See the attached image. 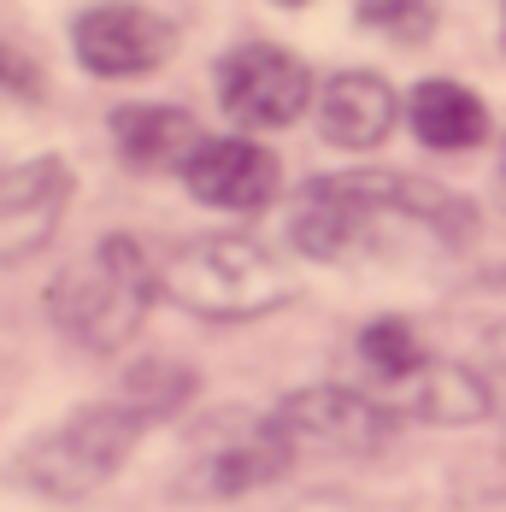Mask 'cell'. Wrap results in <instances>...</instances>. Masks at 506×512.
Segmentation results:
<instances>
[{
  "label": "cell",
  "instance_id": "6da1fadb",
  "mask_svg": "<svg viewBox=\"0 0 506 512\" xmlns=\"http://www.w3.org/2000/svg\"><path fill=\"white\" fill-rule=\"evenodd\" d=\"M383 224H418L436 242L471 236V206L395 171H354V177H318L306 183L289 212V242L306 259H348L383 236Z\"/></svg>",
  "mask_w": 506,
  "mask_h": 512
},
{
  "label": "cell",
  "instance_id": "7a4b0ae2",
  "mask_svg": "<svg viewBox=\"0 0 506 512\" xmlns=\"http://www.w3.org/2000/svg\"><path fill=\"white\" fill-rule=\"evenodd\" d=\"M153 295H159V271L148 265L142 242L101 236L89 254L71 259L48 283V318L59 324V336H71L77 348L118 354L148 324Z\"/></svg>",
  "mask_w": 506,
  "mask_h": 512
},
{
  "label": "cell",
  "instance_id": "3957f363",
  "mask_svg": "<svg viewBox=\"0 0 506 512\" xmlns=\"http://www.w3.org/2000/svg\"><path fill=\"white\" fill-rule=\"evenodd\" d=\"M159 295H171L183 312L212 324H248L283 307L295 295V277L253 236H201L165 259Z\"/></svg>",
  "mask_w": 506,
  "mask_h": 512
},
{
  "label": "cell",
  "instance_id": "277c9868",
  "mask_svg": "<svg viewBox=\"0 0 506 512\" xmlns=\"http://www.w3.org/2000/svg\"><path fill=\"white\" fill-rule=\"evenodd\" d=\"M148 418L130 407L124 395L101 401V407H77L71 418H59L53 430H42L36 442H24L18 454V483L48 495V501H89L95 489H106L124 460L136 454Z\"/></svg>",
  "mask_w": 506,
  "mask_h": 512
},
{
  "label": "cell",
  "instance_id": "5b68a950",
  "mask_svg": "<svg viewBox=\"0 0 506 512\" xmlns=\"http://www.w3.org/2000/svg\"><path fill=\"white\" fill-rule=\"evenodd\" d=\"M289 465H295V448H289V436L277 430L271 412L265 418L224 412L206 430H195V454L183 465L177 489L195 495V501H236V495H253V489L277 483Z\"/></svg>",
  "mask_w": 506,
  "mask_h": 512
},
{
  "label": "cell",
  "instance_id": "8992f818",
  "mask_svg": "<svg viewBox=\"0 0 506 512\" xmlns=\"http://www.w3.org/2000/svg\"><path fill=\"white\" fill-rule=\"evenodd\" d=\"M271 418H277V430L289 436L295 454H336V460L377 454L395 436V424H401L377 395H359V389H342V383L295 389Z\"/></svg>",
  "mask_w": 506,
  "mask_h": 512
},
{
  "label": "cell",
  "instance_id": "52a82bcc",
  "mask_svg": "<svg viewBox=\"0 0 506 512\" xmlns=\"http://www.w3.org/2000/svg\"><path fill=\"white\" fill-rule=\"evenodd\" d=\"M218 101L248 130H283L312 101V71L271 42H242L218 59Z\"/></svg>",
  "mask_w": 506,
  "mask_h": 512
},
{
  "label": "cell",
  "instance_id": "ba28073f",
  "mask_svg": "<svg viewBox=\"0 0 506 512\" xmlns=\"http://www.w3.org/2000/svg\"><path fill=\"white\" fill-rule=\"evenodd\" d=\"M71 42H77V65L89 77H148V71H159L171 59L177 24L159 18L153 6L106 0V6H89L77 18Z\"/></svg>",
  "mask_w": 506,
  "mask_h": 512
},
{
  "label": "cell",
  "instance_id": "9c48e42d",
  "mask_svg": "<svg viewBox=\"0 0 506 512\" xmlns=\"http://www.w3.org/2000/svg\"><path fill=\"white\" fill-rule=\"evenodd\" d=\"M183 183L212 212H265L283 189V165L248 136H201V148L183 159Z\"/></svg>",
  "mask_w": 506,
  "mask_h": 512
},
{
  "label": "cell",
  "instance_id": "30bf717a",
  "mask_svg": "<svg viewBox=\"0 0 506 512\" xmlns=\"http://www.w3.org/2000/svg\"><path fill=\"white\" fill-rule=\"evenodd\" d=\"M377 401L395 418H424V424H477L495 407V395L477 371L436 365V359H424L418 371H406L395 383H377Z\"/></svg>",
  "mask_w": 506,
  "mask_h": 512
},
{
  "label": "cell",
  "instance_id": "8fae6325",
  "mask_svg": "<svg viewBox=\"0 0 506 512\" xmlns=\"http://www.w3.org/2000/svg\"><path fill=\"white\" fill-rule=\"evenodd\" d=\"M395 118H401V101H395V89L377 71H336L324 83V95H318V130H324V142H336L348 154L377 148L395 130Z\"/></svg>",
  "mask_w": 506,
  "mask_h": 512
},
{
  "label": "cell",
  "instance_id": "7c38bea8",
  "mask_svg": "<svg viewBox=\"0 0 506 512\" xmlns=\"http://www.w3.org/2000/svg\"><path fill=\"white\" fill-rule=\"evenodd\" d=\"M112 148L136 171H183V159L201 148V124L183 106H118L112 112Z\"/></svg>",
  "mask_w": 506,
  "mask_h": 512
},
{
  "label": "cell",
  "instance_id": "4fadbf2b",
  "mask_svg": "<svg viewBox=\"0 0 506 512\" xmlns=\"http://www.w3.org/2000/svg\"><path fill=\"white\" fill-rule=\"evenodd\" d=\"M71 195V171L59 159H24L0 171V230H18V248L42 242Z\"/></svg>",
  "mask_w": 506,
  "mask_h": 512
},
{
  "label": "cell",
  "instance_id": "5bb4252c",
  "mask_svg": "<svg viewBox=\"0 0 506 512\" xmlns=\"http://www.w3.org/2000/svg\"><path fill=\"white\" fill-rule=\"evenodd\" d=\"M412 130L424 148H442V154H465L489 136V112L483 101L465 89V83H448V77H430L412 89Z\"/></svg>",
  "mask_w": 506,
  "mask_h": 512
},
{
  "label": "cell",
  "instance_id": "9a60e30c",
  "mask_svg": "<svg viewBox=\"0 0 506 512\" xmlns=\"http://www.w3.org/2000/svg\"><path fill=\"white\" fill-rule=\"evenodd\" d=\"M189 395H195V371L189 365H177V359H142L130 377H124V401L142 412V418H171V412L189 407Z\"/></svg>",
  "mask_w": 506,
  "mask_h": 512
},
{
  "label": "cell",
  "instance_id": "2e32d148",
  "mask_svg": "<svg viewBox=\"0 0 506 512\" xmlns=\"http://www.w3.org/2000/svg\"><path fill=\"white\" fill-rule=\"evenodd\" d=\"M359 359L371 365L377 383H395V377H406V371L424 365V342L412 336L406 318H377V324L359 330Z\"/></svg>",
  "mask_w": 506,
  "mask_h": 512
},
{
  "label": "cell",
  "instance_id": "e0dca14e",
  "mask_svg": "<svg viewBox=\"0 0 506 512\" xmlns=\"http://www.w3.org/2000/svg\"><path fill=\"white\" fill-rule=\"evenodd\" d=\"M359 24L383 30L401 48H418L436 30V0H359Z\"/></svg>",
  "mask_w": 506,
  "mask_h": 512
},
{
  "label": "cell",
  "instance_id": "ac0fdd59",
  "mask_svg": "<svg viewBox=\"0 0 506 512\" xmlns=\"http://www.w3.org/2000/svg\"><path fill=\"white\" fill-rule=\"evenodd\" d=\"M0 89H6V95H18V101H42L48 77H42V65H36L24 48L0 42Z\"/></svg>",
  "mask_w": 506,
  "mask_h": 512
},
{
  "label": "cell",
  "instance_id": "d6986e66",
  "mask_svg": "<svg viewBox=\"0 0 506 512\" xmlns=\"http://www.w3.org/2000/svg\"><path fill=\"white\" fill-rule=\"evenodd\" d=\"M477 377L489 383L495 401H506V324H495V330L477 342Z\"/></svg>",
  "mask_w": 506,
  "mask_h": 512
},
{
  "label": "cell",
  "instance_id": "ffe728a7",
  "mask_svg": "<svg viewBox=\"0 0 506 512\" xmlns=\"http://www.w3.org/2000/svg\"><path fill=\"white\" fill-rule=\"evenodd\" d=\"M277 6H306V0H277Z\"/></svg>",
  "mask_w": 506,
  "mask_h": 512
},
{
  "label": "cell",
  "instance_id": "44dd1931",
  "mask_svg": "<svg viewBox=\"0 0 506 512\" xmlns=\"http://www.w3.org/2000/svg\"><path fill=\"white\" fill-rule=\"evenodd\" d=\"M501 165H506V159H501Z\"/></svg>",
  "mask_w": 506,
  "mask_h": 512
}]
</instances>
